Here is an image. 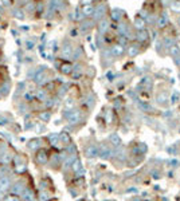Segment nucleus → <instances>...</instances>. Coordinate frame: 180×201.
<instances>
[{"label": "nucleus", "instance_id": "obj_1", "mask_svg": "<svg viewBox=\"0 0 180 201\" xmlns=\"http://www.w3.org/2000/svg\"><path fill=\"white\" fill-rule=\"evenodd\" d=\"M64 117L67 118L70 123H77L79 122V118H81V114L78 110H69V111L64 114Z\"/></svg>", "mask_w": 180, "mask_h": 201}, {"label": "nucleus", "instance_id": "obj_2", "mask_svg": "<svg viewBox=\"0 0 180 201\" xmlns=\"http://www.w3.org/2000/svg\"><path fill=\"white\" fill-rule=\"evenodd\" d=\"M169 52H171L172 58H173V62L177 64V66H180V48L173 44V46L169 47Z\"/></svg>", "mask_w": 180, "mask_h": 201}, {"label": "nucleus", "instance_id": "obj_3", "mask_svg": "<svg viewBox=\"0 0 180 201\" xmlns=\"http://www.w3.org/2000/svg\"><path fill=\"white\" fill-rule=\"evenodd\" d=\"M11 188V178L8 176H4L0 178V193L5 192Z\"/></svg>", "mask_w": 180, "mask_h": 201}, {"label": "nucleus", "instance_id": "obj_4", "mask_svg": "<svg viewBox=\"0 0 180 201\" xmlns=\"http://www.w3.org/2000/svg\"><path fill=\"white\" fill-rule=\"evenodd\" d=\"M110 54H112L113 56H122L124 54H125V47H124L122 44H116L112 47V50H110Z\"/></svg>", "mask_w": 180, "mask_h": 201}, {"label": "nucleus", "instance_id": "obj_5", "mask_svg": "<svg viewBox=\"0 0 180 201\" xmlns=\"http://www.w3.org/2000/svg\"><path fill=\"white\" fill-rule=\"evenodd\" d=\"M85 155L89 158L97 157V155H98V149H97L96 145H89V146L85 149Z\"/></svg>", "mask_w": 180, "mask_h": 201}, {"label": "nucleus", "instance_id": "obj_6", "mask_svg": "<svg viewBox=\"0 0 180 201\" xmlns=\"http://www.w3.org/2000/svg\"><path fill=\"white\" fill-rule=\"evenodd\" d=\"M156 24H157L159 28H164V27L168 24V15H167V13H161V15L159 16Z\"/></svg>", "mask_w": 180, "mask_h": 201}, {"label": "nucleus", "instance_id": "obj_7", "mask_svg": "<svg viewBox=\"0 0 180 201\" xmlns=\"http://www.w3.org/2000/svg\"><path fill=\"white\" fill-rule=\"evenodd\" d=\"M148 39H149V34H148L147 29H140V31H137V40L141 43L144 42H148Z\"/></svg>", "mask_w": 180, "mask_h": 201}, {"label": "nucleus", "instance_id": "obj_8", "mask_svg": "<svg viewBox=\"0 0 180 201\" xmlns=\"http://www.w3.org/2000/svg\"><path fill=\"white\" fill-rule=\"evenodd\" d=\"M110 153H112V152H110V149L106 146V145H101V146H99V149H98V155H99V157L107 158Z\"/></svg>", "mask_w": 180, "mask_h": 201}, {"label": "nucleus", "instance_id": "obj_9", "mask_svg": "<svg viewBox=\"0 0 180 201\" xmlns=\"http://www.w3.org/2000/svg\"><path fill=\"white\" fill-rule=\"evenodd\" d=\"M105 11H106L105 5H99V7L94 8V13H93V15H96V19H102L105 16Z\"/></svg>", "mask_w": 180, "mask_h": 201}, {"label": "nucleus", "instance_id": "obj_10", "mask_svg": "<svg viewBox=\"0 0 180 201\" xmlns=\"http://www.w3.org/2000/svg\"><path fill=\"white\" fill-rule=\"evenodd\" d=\"M36 161H38V163H40V165L46 163L47 162V153H46L44 150H40V152L36 154Z\"/></svg>", "mask_w": 180, "mask_h": 201}, {"label": "nucleus", "instance_id": "obj_11", "mask_svg": "<svg viewBox=\"0 0 180 201\" xmlns=\"http://www.w3.org/2000/svg\"><path fill=\"white\" fill-rule=\"evenodd\" d=\"M82 12H83V15L85 16H90V15H93L94 13V5L93 4H85L83 5V8H82Z\"/></svg>", "mask_w": 180, "mask_h": 201}, {"label": "nucleus", "instance_id": "obj_12", "mask_svg": "<svg viewBox=\"0 0 180 201\" xmlns=\"http://www.w3.org/2000/svg\"><path fill=\"white\" fill-rule=\"evenodd\" d=\"M10 189L13 194H21V192H23V185H21L20 182H16V184H13Z\"/></svg>", "mask_w": 180, "mask_h": 201}, {"label": "nucleus", "instance_id": "obj_13", "mask_svg": "<svg viewBox=\"0 0 180 201\" xmlns=\"http://www.w3.org/2000/svg\"><path fill=\"white\" fill-rule=\"evenodd\" d=\"M109 141L112 142V145L114 147H118L121 145V138L118 137V134H112V135L109 137Z\"/></svg>", "mask_w": 180, "mask_h": 201}, {"label": "nucleus", "instance_id": "obj_14", "mask_svg": "<svg viewBox=\"0 0 180 201\" xmlns=\"http://www.w3.org/2000/svg\"><path fill=\"white\" fill-rule=\"evenodd\" d=\"M134 27H136L139 31L140 29H145V20L142 18H140V16L139 18H136L134 19Z\"/></svg>", "mask_w": 180, "mask_h": 201}, {"label": "nucleus", "instance_id": "obj_15", "mask_svg": "<svg viewBox=\"0 0 180 201\" xmlns=\"http://www.w3.org/2000/svg\"><path fill=\"white\" fill-rule=\"evenodd\" d=\"M139 52H140V47H139V46L132 44V46H129V47H128V55L129 56H136Z\"/></svg>", "mask_w": 180, "mask_h": 201}, {"label": "nucleus", "instance_id": "obj_16", "mask_svg": "<svg viewBox=\"0 0 180 201\" xmlns=\"http://www.w3.org/2000/svg\"><path fill=\"white\" fill-rule=\"evenodd\" d=\"M112 20H114V21H118V20H121L122 19V11L121 10H113L112 11Z\"/></svg>", "mask_w": 180, "mask_h": 201}, {"label": "nucleus", "instance_id": "obj_17", "mask_svg": "<svg viewBox=\"0 0 180 201\" xmlns=\"http://www.w3.org/2000/svg\"><path fill=\"white\" fill-rule=\"evenodd\" d=\"M107 28H109V21L107 20H101L99 21V26H98V29L101 34H105V32L107 31Z\"/></svg>", "mask_w": 180, "mask_h": 201}, {"label": "nucleus", "instance_id": "obj_18", "mask_svg": "<svg viewBox=\"0 0 180 201\" xmlns=\"http://www.w3.org/2000/svg\"><path fill=\"white\" fill-rule=\"evenodd\" d=\"M169 8H171L172 12L180 13V0H176V1H171V4H169Z\"/></svg>", "mask_w": 180, "mask_h": 201}, {"label": "nucleus", "instance_id": "obj_19", "mask_svg": "<svg viewBox=\"0 0 180 201\" xmlns=\"http://www.w3.org/2000/svg\"><path fill=\"white\" fill-rule=\"evenodd\" d=\"M28 146V149H32V150H35L36 147H39L40 146V139H38V138H35V139H31L30 141V144L27 145Z\"/></svg>", "mask_w": 180, "mask_h": 201}, {"label": "nucleus", "instance_id": "obj_20", "mask_svg": "<svg viewBox=\"0 0 180 201\" xmlns=\"http://www.w3.org/2000/svg\"><path fill=\"white\" fill-rule=\"evenodd\" d=\"M23 198L26 201H34V193H32L30 189L24 190V192H23Z\"/></svg>", "mask_w": 180, "mask_h": 201}, {"label": "nucleus", "instance_id": "obj_21", "mask_svg": "<svg viewBox=\"0 0 180 201\" xmlns=\"http://www.w3.org/2000/svg\"><path fill=\"white\" fill-rule=\"evenodd\" d=\"M48 139H50L51 145H56L59 141V135L58 134H50V135H48Z\"/></svg>", "mask_w": 180, "mask_h": 201}, {"label": "nucleus", "instance_id": "obj_22", "mask_svg": "<svg viewBox=\"0 0 180 201\" xmlns=\"http://www.w3.org/2000/svg\"><path fill=\"white\" fill-rule=\"evenodd\" d=\"M71 51H73V48H71V46L70 44H66L63 47V55L64 56H67V55H71Z\"/></svg>", "mask_w": 180, "mask_h": 201}, {"label": "nucleus", "instance_id": "obj_23", "mask_svg": "<svg viewBox=\"0 0 180 201\" xmlns=\"http://www.w3.org/2000/svg\"><path fill=\"white\" fill-rule=\"evenodd\" d=\"M59 139H61L62 142H64V144H69L70 142V137L67 135V133H62L61 135H59Z\"/></svg>", "mask_w": 180, "mask_h": 201}, {"label": "nucleus", "instance_id": "obj_24", "mask_svg": "<svg viewBox=\"0 0 180 201\" xmlns=\"http://www.w3.org/2000/svg\"><path fill=\"white\" fill-rule=\"evenodd\" d=\"M81 168H82V165H81V161L79 160H75L74 162H73V169H74V172H78Z\"/></svg>", "mask_w": 180, "mask_h": 201}, {"label": "nucleus", "instance_id": "obj_25", "mask_svg": "<svg viewBox=\"0 0 180 201\" xmlns=\"http://www.w3.org/2000/svg\"><path fill=\"white\" fill-rule=\"evenodd\" d=\"M1 162H3V163L11 162V155H10V153H4V155H3V158H1Z\"/></svg>", "mask_w": 180, "mask_h": 201}, {"label": "nucleus", "instance_id": "obj_26", "mask_svg": "<svg viewBox=\"0 0 180 201\" xmlns=\"http://www.w3.org/2000/svg\"><path fill=\"white\" fill-rule=\"evenodd\" d=\"M157 101H159V103H164L167 101V96L164 94H160V95H157Z\"/></svg>", "mask_w": 180, "mask_h": 201}, {"label": "nucleus", "instance_id": "obj_27", "mask_svg": "<svg viewBox=\"0 0 180 201\" xmlns=\"http://www.w3.org/2000/svg\"><path fill=\"white\" fill-rule=\"evenodd\" d=\"M40 118H42L43 121H46V122H47V121L50 119V113H42V114H40Z\"/></svg>", "mask_w": 180, "mask_h": 201}, {"label": "nucleus", "instance_id": "obj_28", "mask_svg": "<svg viewBox=\"0 0 180 201\" xmlns=\"http://www.w3.org/2000/svg\"><path fill=\"white\" fill-rule=\"evenodd\" d=\"M4 201H19V198L15 197V196H8V197H5Z\"/></svg>", "mask_w": 180, "mask_h": 201}, {"label": "nucleus", "instance_id": "obj_29", "mask_svg": "<svg viewBox=\"0 0 180 201\" xmlns=\"http://www.w3.org/2000/svg\"><path fill=\"white\" fill-rule=\"evenodd\" d=\"M40 200H42V201L48 200V194H47V193H42V194H40Z\"/></svg>", "mask_w": 180, "mask_h": 201}, {"label": "nucleus", "instance_id": "obj_30", "mask_svg": "<svg viewBox=\"0 0 180 201\" xmlns=\"http://www.w3.org/2000/svg\"><path fill=\"white\" fill-rule=\"evenodd\" d=\"M62 71H63V72H66V74H67V72H70V71H71V67H70V66H63Z\"/></svg>", "mask_w": 180, "mask_h": 201}, {"label": "nucleus", "instance_id": "obj_31", "mask_svg": "<svg viewBox=\"0 0 180 201\" xmlns=\"http://www.w3.org/2000/svg\"><path fill=\"white\" fill-rule=\"evenodd\" d=\"M180 98V94L179 93H176V94H173V98H172V102H177V99Z\"/></svg>", "mask_w": 180, "mask_h": 201}, {"label": "nucleus", "instance_id": "obj_32", "mask_svg": "<svg viewBox=\"0 0 180 201\" xmlns=\"http://www.w3.org/2000/svg\"><path fill=\"white\" fill-rule=\"evenodd\" d=\"M66 106L69 107V106H73V102H71V99H69V101L66 102Z\"/></svg>", "mask_w": 180, "mask_h": 201}, {"label": "nucleus", "instance_id": "obj_33", "mask_svg": "<svg viewBox=\"0 0 180 201\" xmlns=\"http://www.w3.org/2000/svg\"><path fill=\"white\" fill-rule=\"evenodd\" d=\"M177 21H179V26H180V15H179V19H177Z\"/></svg>", "mask_w": 180, "mask_h": 201}, {"label": "nucleus", "instance_id": "obj_34", "mask_svg": "<svg viewBox=\"0 0 180 201\" xmlns=\"http://www.w3.org/2000/svg\"><path fill=\"white\" fill-rule=\"evenodd\" d=\"M164 1H167V3H169V1H171V0H164Z\"/></svg>", "mask_w": 180, "mask_h": 201}, {"label": "nucleus", "instance_id": "obj_35", "mask_svg": "<svg viewBox=\"0 0 180 201\" xmlns=\"http://www.w3.org/2000/svg\"><path fill=\"white\" fill-rule=\"evenodd\" d=\"M86 1H87V4H89V3H90V1H91V0H86Z\"/></svg>", "mask_w": 180, "mask_h": 201}]
</instances>
